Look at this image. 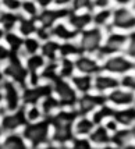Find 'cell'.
I'll list each match as a JSON object with an SVG mask.
<instances>
[{
    "label": "cell",
    "mask_w": 135,
    "mask_h": 149,
    "mask_svg": "<svg viewBox=\"0 0 135 149\" xmlns=\"http://www.w3.org/2000/svg\"><path fill=\"white\" fill-rule=\"evenodd\" d=\"M24 139L32 148H40L47 143L51 136V123L50 120H39L35 123H28L22 128Z\"/></svg>",
    "instance_id": "1"
},
{
    "label": "cell",
    "mask_w": 135,
    "mask_h": 149,
    "mask_svg": "<svg viewBox=\"0 0 135 149\" xmlns=\"http://www.w3.org/2000/svg\"><path fill=\"white\" fill-rule=\"evenodd\" d=\"M104 36H106V29L90 25L89 28H86L78 33L77 43L82 53L96 54V52L102 47Z\"/></svg>",
    "instance_id": "2"
},
{
    "label": "cell",
    "mask_w": 135,
    "mask_h": 149,
    "mask_svg": "<svg viewBox=\"0 0 135 149\" xmlns=\"http://www.w3.org/2000/svg\"><path fill=\"white\" fill-rule=\"evenodd\" d=\"M3 74L6 79L13 81L14 84H17L24 89L28 85V70L25 67L24 58L18 56V54H11L8 60L3 63Z\"/></svg>",
    "instance_id": "3"
},
{
    "label": "cell",
    "mask_w": 135,
    "mask_h": 149,
    "mask_svg": "<svg viewBox=\"0 0 135 149\" xmlns=\"http://www.w3.org/2000/svg\"><path fill=\"white\" fill-rule=\"evenodd\" d=\"M135 70V61L125 53L110 54L102 60V71L109 72L114 77H122Z\"/></svg>",
    "instance_id": "4"
},
{
    "label": "cell",
    "mask_w": 135,
    "mask_h": 149,
    "mask_svg": "<svg viewBox=\"0 0 135 149\" xmlns=\"http://www.w3.org/2000/svg\"><path fill=\"white\" fill-rule=\"evenodd\" d=\"M51 93L61 103L63 107H74L79 96V93L75 91L70 79L64 78H57L51 84Z\"/></svg>",
    "instance_id": "5"
},
{
    "label": "cell",
    "mask_w": 135,
    "mask_h": 149,
    "mask_svg": "<svg viewBox=\"0 0 135 149\" xmlns=\"http://www.w3.org/2000/svg\"><path fill=\"white\" fill-rule=\"evenodd\" d=\"M110 29L129 33L135 31V11L129 6L113 7Z\"/></svg>",
    "instance_id": "6"
},
{
    "label": "cell",
    "mask_w": 135,
    "mask_h": 149,
    "mask_svg": "<svg viewBox=\"0 0 135 149\" xmlns=\"http://www.w3.org/2000/svg\"><path fill=\"white\" fill-rule=\"evenodd\" d=\"M104 103H107L106 95H100L96 92H89V93H84V95L78 96V100L74 106V109L78 114L90 116V113L97 110Z\"/></svg>",
    "instance_id": "7"
},
{
    "label": "cell",
    "mask_w": 135,
    "mask_h": 149,
    "mask_svg": "<svg viewBox=\"0 0 135 149\" xmlns=\"http://www.w3.org/2000/svg\"><path fill=\"white\" fill-rule=\"evenodd\" d=\"M0 91L3 96V103L7 111H14L19 107L22 102V91H19V86L14 84L10 79H4L0 85Z\"/></svg>",
    "instance_id": "8"
},
{
    "label": "cell",
    "mask_w": 135,
    "mask_h": 149,
    "mask_svg": "<svg viewBox=\"0 0 135 149\" xmlns=\"http://www.w3.org/2000/svg\"><path fill=\"white\" fill-rule=\"evenodd\" d=\"M70 8H60V7H54L51 6L49 8H43L40 10L36 17V22L39 26L46 28V29H50L54 24H57L60 21H64L68 14H70Z\"/></svg>",
    "instance_id": "9"
},
{
    "label": "cell",
    "mask_w": 135,
    "mask_h": 149,
    "mask_svg": "<svg viewBox=\"0 0 135 149\" xmlns=\"http://www.w3.org/2000/svg\"><path fill=\"white\" fill-rule=\"evenodd\" d=\"M50 93L51 84H47V82H38L35 85H26L22 89V102H24V104L40 103Z\"/></svg>",
    "instance_id": "10"
},
{
    "label": "cell",
    "mask_w": 135,
    "mask_h": 149,
    "mask_svg": "<svg viewBox=\"0 0 135 149\" xmlns=\"http://www.w3.org/2000/svg\"><path fill=\"white\" fill-rule=\"evenodd\" d=\"M28 121L25 118L24 107H18L17 110L8 111L7 114H3L0 117V127L3 132H15L19 128H24Z\"/></svg>",
    "instance_id": "11"
},
{
    "label": "cell",
    "mask_w": 135,
    "mask_h": 149,
    "mask_svg": "<svg viewBox=\"0 0 135 149\" xmlns=\"http://www.w3.org/2000/svg\"><path fill=\"white\" fill-rule=\"evenodd\" d=\"M74 63H75V71L78 74H85V75L93 77L102 71V61L95 54L81 53L78 57L74 58Z\"/></svg>",
    "instance_id": "12"
},
{
    "label": "cell",
    "mask_w": 135,
    "mask_h": 149,
    "mask_svg": "<svg viewBox=\"0 0 135 149\" xmlns=\"http://www.w3.org/2000/svg\"><path fill=\"white\" fill-rule=\"evenodd\" d=\"M106 100L110 106H114V107H120V109L129 107L135 103V92L129 91L127 88H122L120 85L106 95Z\"/></svg>",
    "instance_id": "13"
},
{
    "label": "cell",
    "mask_w": 135,
    "mask_h": 149,
    "mask_svg": "<svg viewBox=\"0 0 135 149\" xmlns=\"http://www.w3.org/2000/svg\"><path fill=\"white\" fill-rule=\"evenodd\" d=\"M120 86V79L109 72L100 71L99 74L93 75V91L100 95H107L110 91Z\"/></svg>",
    "instance_id": "14"
},
{
    "label": "cell",
    "mask_w": 135,
    "mask_h": 149,
    "mask_svg": "<svg viewBox=\"0 0 135 149\" xmlns=\"http://www.w3.org/2000/svg\"><path fill=\"white\" fill-rule=\"evenodd\" d=\"M50 36L53 39H56L58 42H70V40H77L78 38V32L74 31L67 21H60L57 24L50 28Z\"/></svg>",
    "instance_id": "15"
},
{
    "label": "cell",
    "mask_w": 135,
    "mask_h": 149,
    "mask_svg": "<svg viewBox=\"0 0 135 149\" xmlns=\"http://www.w3.org/2000/svg\"><path fill=\"white\" fill-rule=\"evenodd\" d=\"M111 136H113V134L103 124H97L89 134L88 139L95 149H100L111 143Z\"/></svg>",
    "instance_id": "16"
},
{
    "label": "cell",
    "mask_w": 135,
    "mask_h": 149,
    "mask_svg": "<svg viewBox=\"0 0 135 149\" xmlns=\"http://www.w3.org/2000/svg\"><path fill=\"white\" fill-rule=\"evenodd\" d=\"M67 24L77 31L78 33L92 25V13H84V11H70L68 17L65 18Z\"/></svg>",
    "instance_id": "17"
},
{
    "label": "cell",
    "mask_w": 135,
    "mask_h": 149,
    "mask_svg": "<svg viewBox=\"0 0 135 149\" xmlns=\"http://www.w3.org/2000/svg\"><path fill=\"white\" fill-rule=\"evenodd\" d=\"M96 124L93 123V120L89 116H84V114H78L75 121L72 124V132L74 136H84L88 138L92 130L95 128Z\"/></svg>",
    "instance_id": "18"
},
{
    "label": "cell",
    "mask_w": 135,
    "mask_h": 149,
    "mask_svg": "<svg viewBox=\"0 0 135 149\" xmlns=\"http://www.w3.org/2000/svg\"><path fill=\"white\" fill-rule=\"evenodd\" d=\"M111 15H113V8H95L92 11V25L109 31Z\"/></svg>",
    "instance_id": "19"
},
{
    "label": "cell",
    "mask_w": 135,
    "mask_h": 149,
    "mask_svg": "<svg viewBox=\"0 0 135 149\" xmlns=\"http://www.w3.org/2000/svg\"><path fill=\"white\" fill-rule=\"evenodd\" d=\"M39 53H40L47 61H57L58 58H60V42L53 38L42 42L40 52Z\"/></svg>",
    "instance_id": "20"
},
{
    "label": "cell",
    "mask_w": 135,
    "mask_h": 149,
    "mask_svg": "<svg viewBox=\"0 0 135 149\" xmlns=\"http://www.w3.org/2000/svg\"><path fill=\"white\" fill-rule=\"evenodd\" d=\"M70 81L79 95L89 93V92L93 91V77L92 75H85V74H78L77 72Z\"/></svg>",
    "instance_id": "21"
},
{
    "label": "cell",
    "mask_w": 135,
    "mask_h": 149,
    "mask_svg": "<svg viewBox=\"0 0 135 149\" xmlns=\"http://www.w3.org/2000/svg\"><path fill=\"white\" fill-rule=\"evenodd\" d=\"M114 120L117 121L118 125H121L124 128H132L135 127V107H124L120 110L114 111Z\"/></svg>",
    "instance_id": "22"
},
{
    "label": "cell",
    "mask_w": 135,
    "mask_h": 149,
    "mask_svg": "<svg viewBox=\"0 0 135 149\" xmlns=\"http://www.w3.org/2000/svg\"><path fill=\"white\" fill-rule=\"evenodd\" d=\"M38 26L39 25H38V22H36V18H29V17L21 15L15 31L22 38H26V36H33L36 33V31H38Z\"/></svg>",
    "instance_id": "23"
},
{
    "label": "cell",
    "mask_w": 135,
    "mask_h": 149,
    "mask_svg": "<svg viewBox=\"0 0 135 149\" xmlns=\"http://www.w3.org/2000/svg\"><path fill=\"white\" fill-rule=\"evenodd\" d=\"M19 18H21V13H14V11L1 10V11H0V26L3 28L4 32L15 31Z\"/></svg>",
    "instance_id": "24"
},
{
    "label": "cell",
    "mask_w": 135,
    "mask_h": 149,
    "mask_svg": "<svg viewBox=\"0 0 135 149\" xmlns=\"http://www.w3.org/2000/svg\"><path fill=\"white\" fill-rule=\"evenodd\" d=\"M40 109H42V113L50 120L51 117H54L58 111L63 109V106H61V103L58 102L56 97L53 96V93H50L49 96H46L40 102Z\"/></svg>",
    "instance_id": "25"
},
{
    "label": "cell",
    "mask_w": 135,
    "mask_h": 149,
    "mask_svg": "<svg viewBox=\"0 0 135 149\" xmlns=\"http://www.w3.org/2000/svg\"><path fill=\"white\" fill-rule=\"evenodd\" d=\"M22 42H24V38L17 31H10V32L4 33L3 43L8 47V50L13 53V54H18L19 56L21 49H22Z\"/></svg>",
    "instance_id": "26"
},
{
    "label": "cell",
    "mask_w": 135,
    "mask_h": 149,
    "mask_svg": "<svg viewBox=\"0 0 135 149\" xmlns=\"http://www.w3.org/2000/svg\"><path fill=\"white\" fill-rule=\"evenodd\" d=\"M0 149H28V143L22 135L11 132L0 139Z\"/></svg>",
    "instance_id": "27"
},
{
    "label": "cell",
    "mask_w": 135,
    "mask_h": 149,
    "mask_svg": "<svg viewBox=\"0 0 135 149\" xmlns=\"http://www.w3.org/2000/svg\"><path fill=\"white\" fill-rule=\"evenodd\" d=\"M57 71H58V77L60 78L71 79V78L77 74V71H75V63H74V58L60 57L57 60Z\"/></svg>",
    "instance_id": "28"
},
{
    "label": "cell",
    "mask_w": 135,
    "mask_h": 149,
    "mask_svg": "<svg viewBox=\"0 0 135 149\" xmlns=\"http://www.w3.org/2000/svg\"><path fill=\"white\" fill-rule=\"evenodd\" d=\"M40 46H42V42L35 35L33 36H26V38H24L22 49H21L19 56L24 58L28 57V56H32V54H36V53L40 52Z\"/></svg>",
    "instance_id": "29"
},
{
    "label": "cell",
    "mask_w": 135,
    "mask_h": 149,
    "mask_svg": "<svg viewBox=\"0 0 135 149\" xmlns=\"http://www.w3.org/2000/svg\"><path fill=\"white\" fill-rule=\"evenodd\" d=\"M81 49L78 46L77 40H70V42H60V57L75 58L81 54Z\"/></svg>",
    "instance_id": "30"
},
{
    "label": "cell",
    "mask_w": 135,
    "mask_h": 149,
    "mask_svg": "<svg viewBox=\"0 0 135 149\" xmlns=\"http://www.w3.org/2000/svg\"><path fill=\"white\" fill-rule=\"evenodd\" d=\"M39 11H40V8H39L38 4L35 3V0H22L21 10H19L21 15L29 17V18H36Z\"/></svg>",
    "instance_id": "31"
},
{
    "label": "cell",
    "mask_w": 135,
    "mask_h": 149,
    "mask_svg": "<svg viewBox=\"0 0 135 149\" xmlns=\"http://www.w3.org/2000/svg\"><path fill=\"white\" fill-rule=\"evenodd\" d=\"M24 111H25V118L28 123L39 121L42 120V116H43L40 106H36V104H24Z\"/></svg>",
    "instance_id": "32"
},
{
    "label": "cell",
    "mask_w": 135,
    "mask_h": 149,
    "mask_svg": "<svg viewBox=\"0 0 135 149\" xmlns=\"http://www.w3.org/2000/svg\"><path fill=\"white\" fill-rule=\"evenodd\" d=\"M70 10L71 11L92 13L95 10V4H93V0H71Z\"/></svg>",
    "instance_id": "33"
},
{
    "label": "cell",
    "mask_w": 135,
    "mask_h": 149,
    "mask_svg": "<svg viewBox=\"0 0 135 149\" xmlns=\"http://www.w3.org/2000/svg\"><path fill=\"white\" fill-rule=\"evenodd\" d=\"M21 3H22V0H0V4H1L3 10L14 11V13H19Z\"/></svg>",
    "instance_id": "34"
},
{
    "label": "cell",
    "mask_w": 135,
    "mask_h": 149,
    "mask_svg": "<svg viewBox=\"0 0 135 149\" xmlns=\"http://www.w3.org/2000/svg\"><path fill=\"white\" fill-rule=\"evenodd\" d=\"M124 53L135 61V31L128 33V43H127V47H125Z\"/></svg>",
    "instance_id": "35"
},
{
    "label": "cell",
    "mask_w": 135,
    "mask_h": 149,
    "mask_svg": "<svg viewBox=\"0 0 135 149\" xmlns=\"http://www.w3.org/2000/svg\"><path fill=\"white\" fill-rule=\"evenodd\" d=\"M13 53L8 50V47H7L3 42H0V63L3 64L6 60H8L10 58V56H11Z\"/></svg>",
    "instance_id": "36"
},
{
    "label": "cell",
    "mask_w": 135,
    "mask_h": 149,
    "mask_svg": "<svg viewBox=\"0 0 135 149\" xmlns=\"http://www.w3.org/2000/svg\"><path fill=\"white\" fill-rule=\"evenodd\" d=\"M95 8H113L114 0H93Z\"/></svg>",
    "instance_id": "37"
},
{
    "label": "cell",
    "mask_w": 135,
    "mask_h": 149,
    "mask_svg": "<svg viewBox=\"0 0 135 149\" xmlns=\"http://www.w3.org/2000/svg\"><path fill=\"white\" fill-rule=\"evenodd\" d=\"M71 0H53V6L60 8H70Z\"/></svg>",
    "instance_id": "38"
},
{
    "label": "cell",
    "mask_w": 135,
    "mask_h": 149,
    "mask_svg": "<svg viewBox=\"0 0 135 149\" xmlns=\"http://www.w3.org/2000/svg\"><path fill=\"white\" fill-rule=\"evenodd\" d=\"M35 3L38 4V7L40 8V10L49 8V7L53 6V0H35Z\"/></svg>",
    "instance_id": "39"
},
{
    "label": "cell",
    "mask_w": 135,
    "mask_h": 149,
    "mask_svg": "<svg viewBox=\"0 0 135 149\" xmlns=\"http://www.w3.org/2000/svg\"><path fill=\"white\" fill-rule=\"evenodd\" d=\"M36 149H60L58 145H43L40 148H36Z\"/></svg>",
    "instance_id": "40"
},
{
    "label": "cell",
    "mask_w": 135,
    "mask_h": 149,
    "mask_svg": "<svg viewBox=\"0 0 135 149\" xmlns=\"http://www.w3.org/2000/svg\"><path fill=\"white\" fill-rule=\"evenodd\" d=\"M6 78H4V74H3V64L0 63V85H1V82L4 81Z\"/></svg>",
    "instance_id": "41"
},
{
    "label": "cell",
    "mask_w": 135,
    "mask_h": 149,
    "mask_svg": "<svg viewBox=\"0 0 135 149\" xmlns=\"http://www.w3.org/2000/svg\"><path fill=\"white\" fill-rule=\"evenodd\" d=\"M4 31H3V28L0 26V42H3V38H4Z\"/></svg>",
    "instance_id": "42"
},
{
    "label": "cell",
    "mask_w": 135,
    "mask_h": 149,
    "mask_svg": "<svg viewBox=\"0 0 135 149\" xmlns=\"http://www.w3.org/2000/svg\"><path fill=\"white\" fill-rule=\"evenodd\" d=\"M0 103H3V96H1V91H0Z\"/></svg>",
    "instance_id": "43"
},
{
    "label": "cell",
    "mask_w": 135,
    "mask_h": 149,
    "mask_svg": "<svg viewBox=\"0 0 135 149\" xmlns=\"http://www.w3.org/2000/svg\"><path fill=\"white\" fill-rule=\"evenodd\" d=\"M64 149H72V148H71L70 145H67V146H64Z\"/></svg>",
    "instance_id": "44"
},
{
    "label": "cell",
    "mask_w": 135,
    "mask_h": 149,
    "mask_svg": "<svg viewBox=\"0 0 135 149\" xmlns=\"http://www.w3.org/2000/svg\"><path fill=\"white\" fill-rule=\"evenodd\" d=\"M1 132H3V131H1V127H0V139H1Z\"/></svg>",
    "instance_id": "45"
},
{
    "label": "cell",
    "mask_w": 135,
    "mask_h": 149,
    "mask_svg": "<svg viewBox=\"0 0 135 149\" xmlns=\"http://www.w3.org/2000/svg\"><path fill=\"white\" fill-rule=\"evenodd\" d=\"M1 10H3V8H1V4H0V11H1Z\"/></svg>",
    "instance_id": "46"
}]
</instances>
